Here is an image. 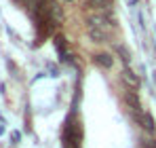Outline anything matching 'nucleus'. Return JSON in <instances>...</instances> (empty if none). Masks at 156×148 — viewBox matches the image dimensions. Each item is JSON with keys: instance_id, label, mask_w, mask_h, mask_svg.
Masks as SVG:
<instances>
[{"instance_id": "nucleus-1", "label": "nucleus", "mask_w": 156, "mask_h": 148, "mask_svg": "<svg viewBox=\"0 0 156 148\" xmlns=\"http://www.w3.org/2000/svg\"><path fill=\"white\" fill-rule=\"evenodd\" d=\"M87 28H101V30H110V28H114L112 24V19L104 15V13H99V15H91L89 19H87Z\"/></svg>"}, {"instance_id": "nucleus-7", "label": "nucleus", "mask_w": 156, "mask_h": 148, "mask_svg": "<svg viewBox=\"0 0 156 148\" xmlns=\"http://www.w3.org/2000/svg\"><path fill=\"white\" fill-rule=\"evenodd\" d=\"M93 59H95V64L101 66V68H112V64H114V59H112L108 53H97Z\"/></svg>"}, {"instance_id": "nucleus-4", "label": "nucleus", "mask_w": 156, "mask_h": 148, "mask_svg": "<svg viewBox=\"0 0 156 148\" xmlns=\"http://www.w3.org/2000/svg\"><path fill=\"white\" fill-rule=\"evenodd\" d=\"M89 30V36L93 43H108L110 40V32L108 30H101V28H87Z\"/></svg>"}, {"instance_id": "nucleus-2", "label": "nucleus", "mask_w": 156, "mask_h": 148, "mask_svg": "<svg viewBox=\"0 0 156 148\" xmlns=\"http://www.w3.org/2000/svg\"><path fill=\"white\" fill-rule=\"evenodd\" d=\"M137 121H139V125L146 129V131H150V133H154L156 129V123H154V117L150 114V112H146V110H141L139 114H137Z\"/></svg>"}, {"instance_id": "nucleus-6", "label": "nucleus", "mask_w": 156, "mask_h": 148, "mask_svg": "<svg viewBox=\"0 0 156 148\" xmlns=\"http://www.w3.org/2000/svg\"><path fill=\"white\" fill-rule=\"evenodd\" d=\"M125 102L129 104V108L133 110V112H135V117H137V114L141 112V106H139V98H137L135 93H131V91H129V93L125 95Z\"/></svg>"}, {"instance_id": "nucleus-5", "label": "nucleus", "mask_w": 156, "mask_h": 148, "mask_svg": "<svg viewBox=\"0 0 156 148\" xmlns=\"http://www.w3.org/2000/svg\"><path fill=\"white\" fill-rule=\"evenodd\" d=\"M89 9L93 11H101V13H108L112 9V0H89Z\"/></svg>"}, {"instance_id": "nucleus-3", "label": "nucleus", "mask_w": 156, "mask_h": 148, "mask_svg": "<svg viewBox=\"0 0 156 148\" xmlns=\"http://www.w3.org/2000/svg\"><path fill=\"white\" fill-rule=\"evenodd\" d=\"M120 78H122V83H125L129 89H137V87H139V76L133 72V70H129V68H125V70L120 72Z\"/></svg>"}, {"instance_id": "nucleus-8", "label": "nucleus", "mask_w": 156, "mask_h": 148, "mask_svg": "<svg viewBox=\"0 0 156 148\" xmlns=\"http://www.w3.org/2000/svg\"><path fill=\"white\" fill-rule=\"evenodd\" d=\"M116 53H118V55H122V59H125V61H129V51L125 49L122 45H116Z\"/></svg>"}]
</instances>
